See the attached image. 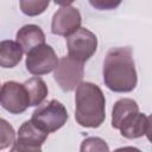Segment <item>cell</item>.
<instances>
[{"label": "cell", "instance_id": "cell-19", "mask_svg": "<svg viewBox=\"0 0 152 152\" xmlns=\"http://www.w3.org/2000/svg\"><path fill=\"white\" fill-rule=\"evenodd\" d=\"M145 135L147 137L148 141L152 142V114L147 118V125H146V132Z\"/></svg>", "mask_w": 152, "mask_h": 152}, {"label": "cell", "instance_id": "cell-5", "mask_svg": "<svg viewBox=\"0 0 152 152\" xmlns=\"http://www.w3.org/2000/svg\"><path fill=\"white\" fill-rule=\"evenodd\" d=\"M66 48L69 56L80 62H87L97 49V38L95 33L86 27H80L76 32L66 37Z\"/></svg>", "mask_w": 152, "mask_h": 152}, {"label": "cell", "instance_id": "cell-6", "mask_svg": "<svg viewBox=\"0 0 152 152\" xmlns=\"http://www.w3.org/2000/svg\"><path fill=\"white\" fill-rule=\"evenodd\" d=\"M49 133L39 128L32 120H27L19 127L18 138L13 146L12 152H40L42 146L48 139Z\"/></svg>", "mask_w": 152, "mask_h": 152}, {"label": "cell", "instance_id": "cell-4", "mask_svg": "<svg viewBox=\"0 0 152 152\" xmlns=\"http://www.w3.org/2000/svg\"><path fill=\"white\" fill-rule=\"evenodd\" d=\"M84 75L83 62L75 59L71 56H64L58 61L55 69V81L64 91H71L82 82Z\"/></svg>", "mask_w": 152, "mask_h": 152}, {"label": "cell", "instance_id": "cell-3", "mask_svg": "<svg viewBox=\"0 0 152 152\" xmlns=\"http://www.w3.org/2000/svg\"><path fill=\"white\" fill-rule=\"evenodd\" d=\"M31 120L43 131L52 133L62 128L68 120V112L59 101L50 100L45 104L38 106L32 113Z\"/></svg>", "mask_w": 152, "mask_h": 152}, {"label": "cell", "instance_id": "cell-17", "mask_svg": "<svg viewBox=\"0 0 152 152\" xmlns=\"http://www.w3.org/2000/svg\"><path fill=\"white\" fill-rule=\"evenodd\" d=\"M81 152H86V151H109L108 145L106 144V141L101 138L97 137H90L87 138L82 141L81 147H80Z\"/></svg>", "mask_w": 152, "mask_h": 152}, {"label": "cell", "instance_id": "cell-13", "mask_svg": "<svg viewBox=\"0 0 152 152\" xmlns=\"http://www.w3.org/2000/svg\"><path fill=\"white\" fill-rule=\"evenodd\" d=\"M24 86L26 88L27 95H28V101H30V107H36L42 104V102L46 99L48 96V86L45 81L38 76L31 77L24 82Z\"/></svg>", "mask_w": 152, "mask_h": 152}, {"label": "cell", "instance_id": "cell-2", "mask_svg": "<svg viewBox=\"0 0 152 152\" xmlns=\"http://www.w3.org/2000/svg\"><path fill=\"white\" fill-rule=\"evenodd\" d=\"M75 119L82 127L97 128L106 119V99L101 88L91 82H81L75 95Z\"/></svg>", "mask_w": 152, "mask_h": 152}, {"label": "cell", "instance_id": "cell-20", "mask_svg": "<svg viewBox=\"0 0 152 152\" xmlns=\"http://www.w3.org/2000/svg\"><path fill=\"white\" fill-rule=\"evenodd\" d=\"M74 1L75 0H53V2L59 6H70V4H72Z\"/></svg>", "mask_w": 152, "mask_h": 152}, {"label": "cell", "instance_id": "cell-14", "mask_svg": "<svg viewBox=\"0 0 152 152\" xmlns=\"http://www.w3.org/2000/svg\"><path fill=\"white\" fill-rule=\"evenodd\" d=\"M147 125V116L138 112L129 121H127L119 131L122 137L127 139H137L145 135Z\"/></svg>", "mask_w": 152, "mask_h": 152}, {"label": "cell", "instance_id": "cell-9", "mask_svg": "<svg viewBox=\"0 0 152 152\" xmlns=\"http://www.w3.org/2000/svg\"><path fill=\"white\" fill-rule=\"evenodd\" d=\"M82 17L77 8L72 6H62L52 17L51 32L57 36L68 37L81 27Z\"/></svg>", "mask_w": 152, "mask_h": 152}, {"label": "cell", "instance_id": "cell-18", "mask_svg": "<svg viewBox=\"0 0 152 152\" xmlns=\"http://www.w3.org/2000/svg\"><path fill=\"white\" fill-rule=\"evenodd\" d=\"M121 1L122 0H89V4L95 10L109 11V10H115L116 7H119Z\"/></svg>", "mask_w": 152, "mask_h": 152}, {"label": "cell", "instance_id": "cell-8", "mask_svg": "<svg viewBox=\"0 0 152 152\" xmlns=\"http://www.w3.org/2000/svg\"><path fill=\"white\" fill-rule=\"evenodd\" d=\"M0 103L4 109L11 114H21L27 107H30L28 95L24 83H18L15 81L5 82L1 87Z\"/></svg>", "mask_w": 152, "mask_h": 152}, {"label": "cell", "instance_id": "cell-16", "mask_svg": "<svg viewBox=\"0 0 152 152\" xmlns=\"http://www.w3.org/2000/svg\"><path fill=\"white\" fill-rule=\"evenodd\" d=\"M15 142V132L13 127L5 120H0V148L4 150Z\"/></svg>", "mask_w": 152, "mask_h": 152}, {"label": "cell", "instance_id": "cell-12", "mask_svg": "<svg viewBox=\"0 0 152 152\" xmlns=\"http://www.w3.org/2000/svg\"><path fill=\"white\" fill-rule=\"evenodd\" d=\"M24 50L18 42L2 40L0 43V65L2 68H14L23 58Z\"/></svg>", "mask_w": 152, "mask_h": 152}, {"label": "cell", "instance_id": "cell-7", "mask_svg": "<svg viewBox=\"0 0 152 152\" xmlns=\"http://www.w3.org/2000/svg\"><path fill=\"white\" fill-rule=\"evenodd\" d=\"M58 58L55 50L48 45L42 44L32 49L26 57V69L34 76H42L51 72L58 64Z\"/></svg>", "mask_w": 152, "mask_h": 152}, {"label": "cell", "instance_id": "cell-15", "mask_svg": "<svg viewBox=\"0 0 152 152\" xmlns=\"http://www.w3.org/2000/svg\"><path fill=\"white\" fill-rule=\"evenodd\" d=\"M50 0H19L21 12L28 17H36L46 11Z\"/></svg>", "mask_w": 152, "mask_h": 152}, {"label": "cell", "instance_id": "cell-11", "mask_svg": "<svg viewBox=\"0 0 152 152\" xmlns=\"http://www.w3.org/2000/svg\"><path fill=\"white\" fill-rule=\"evenodd\" d=\"M15 38L26 55L36 46L45 44V34L43 30L38 25H34V24L24 25L17 32Z\"/></svg>", "mask_w": 152, "mask_h": 152}, {"label": "cell", "instance_id": "cell-10", "mask_svg": "<svg viewBox=\"0 0 152 152\" xmlns=\"http://www.w3.org/2000/svg\"><path fill=\"white\" fill-rule=\"evenodd\" d=\"M139 112V106L133 99L124 97L114 103L112 112V127L120 129Z\"/></svg>", "mask_w": 152, "mask_h": 152}, {"label": "cell", "instance_id": "cell-1", "mask_svg": "<svg viewBox=\"0 0 152 152\" xmlns=\"http://www.w3.org/2000/svg\"><path fill=\"white\" fill-rule=\"evenodd\" d=\"M103 82L115 93H129L138 83L131 48H112L103 62Z\"/></svg>", "mask_w": 152, "mask_h": 152}]
</instances>
